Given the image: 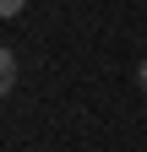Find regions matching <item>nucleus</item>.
Wrapping results in <instances>:
<instances>
[{
	"instance_id": "f257e3e1",
	"label": "nucleus",
	"mask_w": 147,
	"mask_h": 152,
	"mask_svg": "<svg viewBox=\"0 0 147 152\" xmlns=\"http://www.w3.org/2000/svg\"><path fill=\"white\" fill-rule=\"evenodd\" d=\"M11 82H16V54H11V49H0V98L11 92Z\"/></svg>"
},
{
	"instance_id": "f03ea898",
	"label": "nucleus",
	"mask_w": 147,
	"mask_h": 152,
	"mask_svg": "<svg viewBox=\"0 0 147 152\" xmlns=\"http://www.w3.org/2000/svg\"><path fill=\"white\" fill-rule=\"evenodd\" d=\"M22 6H27V0H0V16H16Z\"/></svg>"
},
{
	"instance_id": "7ed1b4c3",
	"label": "nucleus",
	"mask_w": 147,
	"mask_h": 152,
	"mask_svg": "<svg viewBox=\"0 0 147 152\" xmlns=\"http://www.w3.org/2000/svg\"><path fill=\"white\" fill-rule=\"evenodd\" d=\"M142 87H147V60H142Z\"/></svg>"
}]
</instances>
